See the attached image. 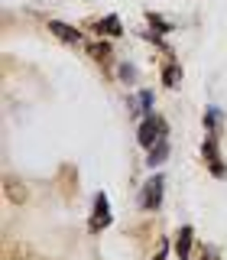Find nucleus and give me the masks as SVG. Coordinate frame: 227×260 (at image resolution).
<instances>
[{
  "mask_svg": "<svg viewBox=\"0 0 227 260\" xmlns=\"http://www.w3.org/2000/svg\"><path fill=\"white\" fill-rule=\"evenodd\" d=\"M169 137V124H166V117H159L156 111L149 114V117H143L140 120V130H136V140H140V146L146 153L153 150V146H156L159 140H166Z\"/></svg>",
  "mask_w": 227,
  "mask_h": 260,
  "instance_id": "obj_1",
  "label": "nucleus"
},
{
  "mask_svg": "<svg viewBox=\"0 0 227 260\" xmlns=\"http://www.w3.org/2000/svg\"><path fill=\"white\" fill-rule=\"evenodd\" d=\"M114 224V211H110V199L107 192H97L94 202H91V218H88V231L91 234H101Z\"/></svg>",
  "mask_w": 227,
  "mask_h": 260,
  "instance_id": "obj_2",
  "label": "nucleus"
},
{
  "mask_svg": "<svg viewBox=\"0 0 227 260\" xmlns=\"http://www.w3.org/2000/svg\"><path fill=\"white\" fill-rule=\"evenodd\" d=\"M201 159H205L211 176H217V179L227 176V162L221 159V137H211V134L205 137V143H201Z\"/></svg>",
  "mask_w": 227,
  "mask_h": 260,
  "instance_id": "obj_3",
  "label": "nucleus"
},
{
  "mask_svg": "<svg viewBox=\"0 0 227 260\" xmlns=\"http://www.w3.org/2000/svg\"><path fill=\"white\" fill-rule=\"evenodd\" d=\"M162 199H166V176H153L149 182L143 185V192H140V208L143 211H159L162 208Z\"/></svg>",
  "mask_w": 227,
  "mask_h": 260,
  "instance_id": "obj_4",
  "label": "nucleus"
},
{
  "mask_svg": "<svg viewBox=\"0 0 227 260\" xmlns=\"http://www.w3.org/2000/svg\"><path fill=\"white\" fill-rule=\"evenodd\" d=\"M172 250H175L178 260H192V250H195V228H192V224H182V228L175 231Z\"/></svg>",
  "mask_w": 227,
  "mask_h": 260,
  "instance_id": "obj_5",
  "label": "nucleus"
},
{
  "mask_svg": "<svg viewBox=\"0 0 227 260\" xmlns=\"http://www.w3.org/2000/svg\"><path fill=\"white\" fill-rule=\"evenodd\" d=\"M130 114H136V117H149L153 114V104H156V94H153V88H140V91H136L133 98H130Z\"/></svg>",
  "mask_w": 227,
  "mask_h": 260,
  "instance_id": "obj_6",
  "label": "nucleus"
},
{
  "mask_svg": "<svg viewBox=\"0 0 227 260\" xmlns=\"http://www.w3.org/2000/svg\"><path fill=\"white\" fill-rule=\"evenodd\" d=\"M49 32H52L55 39H62L65 46H81V43H85V36H81V29L68 26V23H62V20H49Z\"/></svg>",
  "mask_w": 227,
  "mask_h": 260,
  "instance_id": "obj_7",
  "label": "nucleus"
},
{
  "mask_svg": "<svg viewBox=\"0 0 227 260\" xmlns=\"http://www.w3.org/2000/svg\"><path fill=\"white\" fill-rule=\"evenodd\" d=\"M94 32H97V36H110V39H117V36H124V23H120V16H117V13H107V16H101V20L94 23Z\"/></svg>",
  "mask_w": 227,
  "mask_h": 260,
  "instance_id": "obj_8",
  "label": "nucleus"
},
{
  "mask_svg": "<svg viewBox=\"0 0 227 260\" xmlns=\"http://www.w3.org/2000/svg\"><path fill=\"white\" fill-rule=\"evenodd\" d=\"M88 55H91L97 65H110V62H114V49H110V43H104V39L88 43Z\"/></svg>",
  "mask_w": 227,
  "mask_h": 260,
  "instance_id": "obj_9",
  "label": "nucleus"
},
{
  "mask_svg": "<svg viewBox=\"0 0 227 260\" xmlns=\"http://www.w3.org/2000/svg\"><path fill=\"white\" fill-rule=\"evenodd\" d=\"M221 127H224V114H221V108L211 104V108L205 111V130L211 137H221Z\"/></svg>",
  "mask_w": 227,
  "mask_h": 260,
  "instance_id": "obj_10",
  "label": "nucleus"
},
{
  "mask_svg": "<svg viewBox=\"0 0 227 260\" xmlns=\"http://www.w3.org/2000/svg\"><path fill=\"white\" fill-rule=\"evenodd\" d=\"M169 153H172V146H169V137H166V140H159L156 146H153V150H149V156H146V166H162V162H166L169 159Z\"/></svg>",
  "mask_w": 227,
  "mask_h": 260,
  "instance_id": "obj_11",
  "label": "nucleus"
},
{
  "mask_svg": "<svg viewBox=\"0 0 227 260\" xmlns=\"http://www.w3.org/2000/svg\"><path fill=\"white\" fill-rule=\"evenodd\" d=\"M162 85H166V88H178V85H182V65H175L172 59L162 65Z\"/></svg>",
  "mask_w": 227,
  "mask_h": 260,
  "instance_id": "obj_12",
  "label": "nucleus"
},
{
  "mask_svg": "<svg viewBox=\"0 0 227 260\" xmlns=\"http://www.w3.org/2000/svg\"><path fill=\"white\" fill-rule=\"evenodd\" d=\"M146 20H149V26H153V32H159V36H166V32H172L175 26H172V23H169L166 20V16H159V13H146Z\"/></svg>",
  "mask_w": 227,
  "mask_h": 260,
  "instance_id": "obj_13",
  "label": "nucleus"
},
{
  "mask_svg": "<svg viewBox=\"0 0 227 260\" xmlns=\"http://www.w3.org/2000/svg\"><path fill=\"white\" fill-rule=\"evenodd\" d=\"M7 260H49V257H43L39 250H32V247H13Z\"/></svg>",
  "mask_w": 227,
  "mask_h": 260,
  "instance_id": "obj_14",
  "label": "nucleus"
},
{
  "mask_svg": "<svg viewBox=\"0 0 227 260\" xmlns=\"http://www.w3.org/2000/svg\"><path fill=\"white\" fill-rule=\"evenodd\" d=\"M169 250H172V241L162 238V241L156 244V254H153V260H169Z\"/></svg>",
  "mask_w": 227,
  "mask_h": 260,
  "instance_id": "obj_15",
  "label": "nucleus"
},
{
  "mask_svg": "<svg viewBox=\"0 0 227 260\" xmlns=\"http://www.w3.org/2000/svg\"><path fill=\"white\" fill-rule=\"evenodd\" d=\"M117 75H120V81H124V85H133V81H136V69H133V65H120Z\"/></svg>",
  "mask_w": 227,
  "mask_h": 260,
  "instance_id": "obj_16",
  "label": "nucleus"
},
{
  "mask_svg": "<svg viewBox=\"0 0 227 260\" xmlns=\"http://www.w3.org/2000/svg\"><path fill=\"white\" fill-rule=\"evenodd\" d=\"M7 195H10L13 202H26V189H16L13 179H7Z\"/></svg>",
  "mask_w": 227,
  "mask_h": 260,
  "instance_id": "obj_17",
  "label": "nucleus"
},
{
  "mask_svg": "<svg viewBox=\"0 0 227 260\" xmlns=\"http://www.w3.org/2000/svg\"><path fill=\"white\" fill-rule=\"evenodd\" d=\"M201 260H221V254H217L214 247H205V250H201Z\"/></svg>",
  "mask_w": 227,
  "mask_h": 260,
  "instance_id": "obj_18",
  "label": "nucleus"
}]
</instances>
